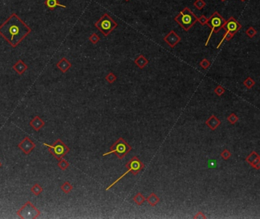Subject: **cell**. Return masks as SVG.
<instances>
[{
  "mask_svg": "<svg viewBox=\"0 0 260 219\" xmlns=\"http://www.w3.org/2000/svg\"><path fill=\"white\" fill-rule=\"evenodd\" d=\"M132 150V147L128 144V142L122 137H119L112 145L111 146L110 151L107 153H104L103 156L114 154L118 159L122 160L130 151Z\"/></svg>",
  "mask_w": 260,
  "mask_h": 219,
  "instance_id": "277c9868",
  "label": "cell"
},
{
  "mask_svg": "<svg viewBox=\"0 0 260 219\" xmlns=\"http://www.w3.org/2000/svg\"><path fill=\"white\" fill-rule=\"evenodd\" d=\"M221 156L224 160L227 161V160H228L229 158L231 156V153L227 149H224V151L221 153Z\"/></svg>",
  "mask_w": 260,
  "mask_h": 219,
  "instance_id": "f546056e",
  "label": "cell"
},
{
  "mask_svg": "<svg viewBox=\"0 0 260 219\" xmlns=\"http://www.w3.org/2000/svg\"><path fill=\"white\" fill-rule=\"evenodd\" d=\"M135 64L140 69H143L146 65L149 63V61H148L147 59L143 55H139L136 59L134 60Z\"/></svg>",
  "mask_w": 260,
  "mask_h": 219,
  "instance_id": "ac0fdd59",
  "label": "cell"
},
{
  "mask_svg": "<svg viewBox=\"0 0 260 219\" xmlns=\"http://www.w3.org/2000/svg\"><path fill=\"white\" fill-rule=\"evenodd\" d=\"M246 161L254 169L259 170L260 169V156L256 151H253L246 156Z\"/></svg>",
  "mask_w": 260,
  "mask_h": 219,
  "instance_id": "7c38bea8",
  "label": "cell"
},
{
  "mask_svg": "<svg viewBox=\"0 0 260 219\" xmlns=\"http://www.w3.org/2000/svg\"><path fill=\"white\" fill-rule=\"evenodd\" d=\"M17 215L22 219H34L40 216V212L30 201H28L17 211Z\"/></svg>",
  "mask_w": 260,
  "mask_h": 219,
  "instance_id": "ba28073f",
  "label": "cell"
},
{
  "mask_svg": "<svg viewBox=\"0 0 260 219\" xmlns=\"http://www.w3.org/2000/svg\"><path fill=\"white\" fill-rule=\"evenodd\" d=\"M256 34H257V31H256L253 27H249L246 31V35L250 38H253V37L256 36Z\"/></svg>",
  "mask_w": 260,
  "mask_h": 219,
  "instance_id": "4316f807",
  "label": "cell"
},
{
  "mask_svg": "<svg viewBox=\"0 0 260 219\" xmlns=\"http://www.w3.org/2000/svg\"><path fill=\"white\" fill-rule=\"evenodd\" d=\"M95 26L99 30L104 36L107 37L114 28H117L118 24L116 21L111 18V17L107 13H104L103 16L95 23Z\"/></svg>",
  "mask_w": 260,
  "mask_h": 219,
  "instance_id": "5b68a950",
  "label": "cell"
},
{
  "mask_svg": "<svg viewBox=\"0 0 260 219\" xmlns=\"http://www.w3.org/2000/svg\"><path fill=\"white\" fill-rule=\"evenodd\" d=\"M199 65H200L201 67H202L204 70H206V69H207L209 67H210L211 63L208 60H207V59L205 58V59H203L200 63H199Z\"/></svg>",
  "mask_w": 260,
  "mask_h": 219,
  "instance_id": "1f68e13d",
  "label": "cell"
},
{
  "mask_svg": "<svg viewBox=\"0 0 260 219\" xmlns=\"http://www.w3.org/2000/svg\"><path fill=\"white\" fill-rule=\"evenodd\" d=\"M125 1H129V0H125Z\"/></svg>",
  "mask_w": 260,
  "mask_h": 219,
  "instance_id": "74e56055",
  "label": "cell"
},
{
  "mask_svg": "<svg viewBox=\"0 0 260 219\" xmlns=\"http://www.w3.org/2000/svg\"><path fill=\"white\" fill-rule=\"evenodd\" d=\"M243 83H244V85L248 89H252L253 86H254V85L256 84V82H255L254 80H253V79L251 78V77H247V78H246V80H244Z\"/></svg>",
  "mask_w": 260,
  "mask_h": 219,
  "instance_id": "cb8c5ba5",
  "label": "cell"
},
{
  "mask_svg": "<svg viewBox=\"0 0 260 219\" xmlns=\"http://www.w3.org/2000/svg\"><path fill=\"white\" fill-rule=\"evenodd\" d=\"M1 166H2V163L0 162V168H1Z\"/></svg>",
  "mask_w": 260,
  "mask_h": 219,
  "instance_id": "e575fe53",
  "label": "cell"
},
{
  "mask_svg": "<svg viewBox=\"0 0 260 219\" xmlns=\"http://www.w3.org/2000/svg\"><path fill=\"white\" fill-rule=\"evenodd\" d=\"M225 92V89L224 88L221 86H217L215 89H214V92H215L216 95H217L218 96H221Z\"/></svg>",
  "mask_w": 260,
  "mask_h": 219,
  "instance_id": "4dcf8cb0",
  "label": "cell"
},
{
  "mask_svg": "<svg viewBox=\"0 0 260 219\" xmlns=\"http://www.w3.org/2000/svg\"><path fill=\"white\" fill-rule=\"evenodd\" d=\"M205 124L211 130L215 131L216 129L217 128V127L220 126L221 122L220 119H217L214 114H212V115H211L210 117L207 119V121L205 122Z\"/></svg>",
  "mask_w": 260,
  "mask_h": 219,
  "instance_id": "4fadbf2b",
  "label": "cell"
},
{
  "mask_svg": "<svg viewBox=\"0 0 260 219\" xmlns=\"http://www.w3.org/2000/svg\"><path fill=\"white\" fill-rule=\"evenodd\" d=\"M125 167L128 169V170H127L124 173H123L120 177H118L115 181L113 182L110 186H108L107 188H106V190H107V191L110 189L113 186H114L118 182H119L120 180L124 178L128 173H131L133 175H134V176H136L137 174H138V173H139L143 169V167H144V164H143V162H142V161L137 157V156H134L126 163Z\"/></svg>",
  "mask_w": 260,
  "mask_h": 219,
  "instance_id": "3957f363",
  "label": "cell"
},
{
  "mask_svg": "<svg viewBox=\"0 0 260 219\" xmlns=\"http://www.w3.org/2000/svg\"><path fill=\"white\" fill-rule=\"evenodd\" d=\"M163 40H164V41L170 47V48H174L180 41H181V38L175 32V31L172 30L168 35H165L164 38H163Z\"/></svg>",
  "mask_w": 260,
  "mask_h": 219,
  "instance_id": "8fae6325",
  "label": "cell"
},
{
  "mask_svg": "<svg viewBox=\"0 0 260 219\" xmlns=\"http://www.w3.org/2000/svg\"><path fill=\"white\" fill-rule=\"evenodd\" d=\"M31 32V28L15 12L0 25V35L12 48H16Z\"/></svg>",
  "mask_w": 260,
  "mask_h": 219,
  "instance_id": "6da1fadb",
  "label": "cell"
},
{
  "mask_svg": "<svg viewBox=\"0 0 260 219\" xmlns=\"http://www.w3.org/2000/svg\"><path fill=\"white\" fill-rule=\"evenodd\" d=\"M12 69L18 74L22 75V74L28 69V66L25 64L23 60L20 59V60H18V61L12 66Z\"/></svg>",
  "mask_w": 260,
  "mask_h": 219,
  "instance_id": "2e32d148",
  "label": "cell"
},
{
  "mask_svg": "<svg viewBox=\"0 0 260 219\" xmlns=\"http://www.w3.org/2000/svg\"><path fill=\"white\" fill-rule=\"evenodd\" d=\"M48 148L49 151L51 154L59 161L60 159L63 158L67 153L70 152V148L67 147L60 139H57L53 144L50 145L47 144H43Z\"/></svg>",
  "mask_w": 260,
  "mask_h": 219,
  "instance_id": "52a82bcc",
  "label": "cell"
},
{
  "mask_svg": "<svg viewBox=\"0 0 260 219\" xmlns=\"http://www.w3.org/2000/svg\"><path fill=\"white\" fill-rule=\"evenodd\" d=\"M105 80L109 83H113V82H115L116 80H117V77L113 73H109L105 77Z\"/></svg>",
  "mask_w": 260,
  "mask_h": 219,
  "instance_id": "f1b7e54d",
  "label": "cell"
},
{
  "mask_svg": "<svg viewBox=\"0 0 260 219\" xmlns=\"http://www.w3.org/2000/svg\"><path fill=\"white\" fill-rule=\"evenodd\" d=\"M207 21V18H206L205 16H201L199 18H197V21H198V22L200 23L202 25H206Z\"/></svg>",
  "mask_w": 260,
  "mask_h": 219,
  "instance_id": "d6a6232c",
  "label": "cell"
},
{
  "mask_svg": "<svg viewBox=\"0 0 260 219\" xmlns=\"http://www.w3.org/2000/svg\"><path fill=\"white\" fill-rule=\"evenodd\" d=\"M225 21L226 20L224 19L217 12H214V14H213L210 18H207L206 25H207V26L211 29V31L210 35H209L208 38H207V41H206L205 43V46H207V45L208 44L212 34L217 33L221 28H223V26H224V23H225Z\"/></svg>",
  "mask_w": 260,
  "mask_h": 219,
  "instance_id": "8992f818",
  "label": "cell"
},
{
  "mask_svg": "<svg viewBox=\"0 0 260 219\" xmlns=\"http://www.w3.org/2000/svg\"><path fill=\"white\" fill-rule=\"evenodd\" d=\"M133 201L137 205H141L142 204L146 201V198H145V197L143 196L142 193H138L133 197Z\"/></svg>",
  "mask_w": 260,
  "mask_h": 219,
  "instance_id": "ffe728a7",
  "label": "cell"
},
{
  "mask_svg": "<svg viewBox=\"0 0 260 219\" xmlns=\"http://www.w3.org/2000/svg\"><path fill=\"white\" fill-rule=\"evenodd\" d=\"M18 147L25 154L28 155L35 149L36 145H35V143L31 141V138L28 137H25L22 141L18 144Z\"/></svg>",
  "mask_w": 260,
  "mask_h": 219,
  "instance_id": "30bf717a",
  "label": "cell"
},
{
  "mask_svg": "<svg viewBox=\"0 0 260 219\" xmlns=\"http://www.w3.org/2000/svg\"><path fill=\"white\" fill-rule=\"evenodd\" d=\"M31 192L34 195L38 196V195H39L40 193L43 192V188H42L38 183H35V184L31 187Z\"/></svg>",
  "mask_w": 260,
  "mask_h": 219,
  "instance_id": "44dd1931",
  "label": "cell"
},
{
  "mask_svg": "<svg viewBox=\"0 0 260 219\" xmlns=\"http://www.w3.org/2000/svg\"><path fill=\"white\" fill-rule=\"evenodd\" d=\"M221 1H222V2H224V1H226V0H221Z\"/></svg>",
  "mask_w": 260,
  "mask_h": 219,
  "instance_id": "d590c367",
  "label": "cell"
},
{
  "mask_svg": "<svg viewBox=\"0 0 260 219\" xmlns=\"http://www.w3.org/2000/svg\"><path fill=\"white\" fill-rule=\"evenodd\" d=\"M227 121H228V122L230 124H235L236 122L239 121V117H238L237 115H236V114L234 113H232L230 114V115L227 117Z\"/></svg>",
  "mask_w": 260,
  "mask_h": 219,
  "instance_id": "d4e9b609",
  "label": "cell"
},
{
  "mask_svg": "<svg viewBox=\"0 0 260 219\" xmlns=\"http://www.w3.org/2000/svg\"><path fill=\"white\" fill-rule=\"evenodd\" d=\"M194 6L198 10H202L206 6V2L204 0H195Z\"/></svg>",
  "mask_w": 260,
  "mask_h": 219,
  "instance_id": "83f0119b",
  "label": "cell"
},
{
  "mask_svg": "<svg viewBox=\"0 0 260 219\" xmlns=\"http://www.w3.org/2000/svg\"><path fill=\"white\" fill-rule=\"evenodd\" d=\"M29 124L32 128H34V130L36 131H39L40 129L44 126L45 122L40 119L39 116L37 115L30 122Z\"/></svg>",
  "mask_w": 260,
  "mask_h": 219,
  "instance_id": "9a60e30c",
  "label": "cell"
},
{
  "mask_svg": "<svg viewBox=\"0 0 260 219\" xmlns=\"http://www.w3.org/2000/svg\"><path fill=\"white\" fill-rule=\"evenodd\" d=\"M89 40L91 43H92L93 44H96L98 42L100 41V38H99V36L97 35V34L93 33L89 36Z\"/></svg>",
  "mask_w": 260,
  "mask_h": 219,
  "instance_id": "484cf974",
  "label": "cell"
},
{
  "mask_svg": "<svg viewBox=\"0 0 260 219\" xmlns=\"http://www.w3.org/2000/svg\"><path fill=\"white\" fill-rule=\"evenodd\" d=\"M241 28H242L241 25L232 16L230 17L228 20L225 21V23L223 26V28L225 30V31L232 34L234 36Z\"/></svg>",
  "mask_w": 260,
  "mask_h": 219,
  "instance_id": "9c48e42d",
  "label": "cell"
},
{
  "mask_svg": "<svg viewBox=\"0 0 260 219\" xmlns=\"http://www.w3.org/2000/svg\"><path fill=\"white\" fill-rule=\"evenodd\" d=\"M193 218H195V219H200V218H202V219H205V218H207V217L205 216V215H204L203 214V212H197V213L196 214V215H195V216L193 217Z\"/></svg>",
  "mask_w": 260,
  "mask_h": 219,
  "instance_id": "836d02e7",
  "label": "cell"
},
{
  "mask_svg": "<svg viewBox=\"0 0 260 219\" xmlns=\"http://www.w3.org/2000/svg\"><path fill=\"white\" fill-rule=\"evenodd\" d=\"M146 202H147L148 204L150 205V206H156L157 204L160 203V198H159V196L156 194H155L154 193H150L149 196L147 197V198H146Z\"/></svg>",
  "mask_w": 260,
  "mask_h": 219,
  "instance_id": "d6986e66",
  "label": "cell"
},
{
  "mask_svg": "<svg viewBox=\"0 0 260 219\" xmlns=\"http://www.w3.org/2000/svg\"><path fill=\"white\" fill-rule=\"evenodd\" d=\"M57 165H58L59 168H60V170H66L69 167V166H70V163H68V161H67L66 160L61 158V159L59 160V162L57 163Z\"/></svg>",
  "mask_w": 260,
  "mask_h": 219,
  "instance_id": "603a6c76",
  "label": "cell"
},
{
  "mask_svg": "<svg viewBox=\"0 0 260 219\" xmlns=\"http://www.w3.org/2000/svg\"><path fill=\"white\" fill-rule=\"evenodd\" d=\"M240 1H242V2H244V1H245V0H240Z\"/></svg>",
  "mask_w": 260,
  "mask_h": 219,
  "instance_id": "8d00e7d4",
  "label": "cell"
},
{
  "mask_svg": "<svg viewBox=\"0 0 260 219\" xmlns=\"http://www.w3.org/2000/svg\"><path fill=\"white\" fill-rule=\"evenodd\" d=\"M71 67H72V64L66 57H63L57 63V67L63 73H67L71 68Z\"/></svg>",
  "mask_w": 260,
  "mask_h": 219,
  "instance_id": "5bb4252c",
  "label": "cell"
},
{
  "mask_svg": "<svg viewBox=\"0 0 260 219\" xmlns=\"http://www.w3.org/2000/svg\"><path fill=\"white\" fill-rule=\"evenodd\" d=\"M44 3L45 6H46L49 9L51 10V11H53L54 8L57 7V6H59V7H61L63 8H67V6H66L60 4V3L58 2V0H45Z\"/></svg>",
  "mask_w": 260,
  "mask_h": 219,
  "instance_id": "e0dca14e",
  "label": "cell"
},
{
  "mask_svg": "<svg viewBox=\"0 0 260 219\" xmlns=\"http://www.w3.org/2000/svg\"><path fill=\"white\" fill-rule=\"evenodd\" d=\"M174 20L185 31H188L197 22V18L188 7H185L175 17Z\"/></svg>",
  "mask_w": 260,
  "mask_h": 219,
  "instance_id": "7a4b0ae2",
  "label": "cell"
},
{
  "mask_svg": "<svg viewBox=\"0 0 260 219\" xmlns=\"http://www.w3.org/2000/svg\"><path fill=\"white\" fill-rule=\"evenodd\" d=\"M60 188H61L62 191H63L64 193H66V194H68V193H70V192L73 189V186H72V185H71V183H69V182H65Z\"/></svg>",
  "mask_w": 260,
  "mask_h": 219,
  "instance_id": "7402d4cb",
  "label": "cell"
}]
</instances>
